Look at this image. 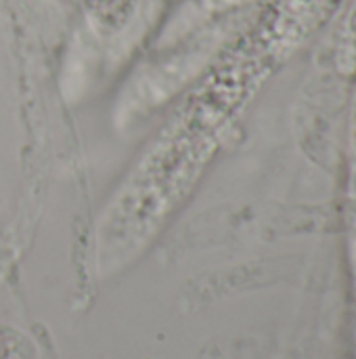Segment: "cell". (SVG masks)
I'll use <instances>...</instances> for the list:
<instances>
[{"mask_svg":"<svg viewBox=\"0 0 356 359\" xmlns=\"http://www.w3.org/2000/svg\"><path fill=\"white\" fill-rule=\"evenodd\" d=\"M0 359H34L29 337L17 328L0 324Z\"/></svg>","mask_w":356,"mask_h":359,"instance_id":"1","label":"cell"}]
</instances>
